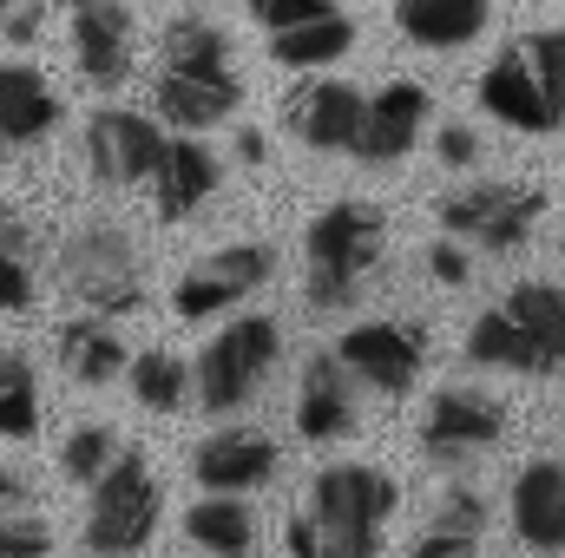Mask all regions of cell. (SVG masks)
Listing matches in <instances>:
<instances>
[{
  "instance_id": "obj_26",
  "label": "cell",
  "mask_w": 565,
  "mask_h": 558,
  "mask_svg": "<svg viewBox=\"0 0 565 558\" xmlns=\"http://www.w3.org/2000/svg\"><path fill=\"white\" fill-rule=\"evenodd\" d=\"M184 533H191V546H204V552H250L257 546V519H250V506H244V493H204L191 513H184Z\"/></svg>"
},
{
  "instance_id": "obj_10",
  "label": "cell",
  "mask_w": 565,
  "mask_h": 558,
  "mask_svg": "<svg viewBox=\"0 0 565 558\" xmlns=\"http://www.w3.org/2000/svg\"><path fill=\"white\" fill-rule=\"evenodd\" d=\"M500 433H507V408H500L493 395L447 388V395H434V408H427V420H422V453L434 466H460V460L487 453Z\"/></svg>"
},
{
  "instance_id": "obj_36",
  "label": "cell",
  "mask_w": 565,
  "mask_h": 558,
  "mask_svg": "<svg viewBox=\"0 0 565 558\" xmlns=\"http://www.w3.org/2000/svg\"><path fill=\"white\" fill-rule=\"evenodd\" d=\"M257 26H296L309 13H329V0H244Z\"/></svg>"
},
{
  "instance_id": "obj_38",
  "label": "cell",
  "mask_w": 565,
  "mask_h": 558,
  "mask_svg": "<svg viewBox=\"0 0 565 558\" xmlns=\"http://www.w3.org/2000/svg\"><path fill=\"white\" fill-rule=\"evenodd\" d=\"M427 277L434 282H467V250H460V244H434V250H427Z\"/></svg>"
},
{
  "instance_id": "obj_6",
  "label": "cell",
  "mask_w": 565,
  "mask_h": 558,
  "mask_svg": "<svg viewBox=\"0 0 565 558\" xmlns=\"http://www.w3.org/2000/svg\"><path fill=\"white\" fill-rule=\"evenodd\" d=\"M540 217H546V191H533V184H473L440 204V230L473 237L487 250H526Z\"/></svg>"
},
{
  "instance_id": "obj_33",
  "label": "cell",
  "mask_w": 565,
  "mask_h": 558,
  "mask_svg": "<svg viewBox=\"0 0 565 558\" xmlns=\"http://www.w3.org/2000/svg\"><path fill=\"white\" fill-rule=\"evenodd\" d=\"M53 546V526L33 513H0V558H40Z\"/></svg>"
},
{
  "instance_id": "obj_4",
  "label": "cell",
  "mask_w": 565,
  "mask_h": 558,
  "mask_svg": "<svg viewBox=\"0 0 565 558\" xmlns=\"http://www.w3.org/2000/svg\"><path fill=\"white\" fill-rule=\"evenodd\" d=\"M60 282L73 289L79 309H93V315H106V322L132 315L145 302L139 250H132V237L113 230V224H93V230H79V237L60 250Z\"/></svg>"
},
{
  "instance_id": "obj_17",
  "label": "cell",
  "mask_w": 565,
  "mask_h": 558,
  "mask_svg": "<svg viewBox=\"0 0 565 558\" xmlns=\"http://www.w3.org/2000/svg\"><path fill=\"white\" fill-rule=\"evenodd\" d=\"M217 158L204 151L198 139H164L158 144V158H151V171H145V184H151V204H158V217L164 224H178V217H191L211 191H217Z\"/></svg>"
},
{
  "instance_id": "obj_41",
  "label": "cell",
  "mask_w": 565,
  "mask_h": 558,
  "mask_svg": "<svg viewBox=\"0 0 565 558\" xmlns=\"http://www.w3.org/2000/svg\"><path fill=\"white\" fill-rule=\"evenodd\" d=\"M26 500H33V486H26L13 466H0V513H20Z\"/></svg>"
},
{
  "instance_id": "obj_23",
  "label": "cell",
  "mask_w": 565,
  "mask_h": 558,
  "mask_svg": "<svg viewBox=\"0 0 565 558\" xmlns=\"http://www.w3.org/2000/svg\"><path fill=\"white\" fill-rule=\"evenodd\" d=\"M60 126V99L33 66H0V139L33 144Z\"/></svg>"
},
{
  "instance_id": "obj_39",
  "label": "cell",
  "mask_w": 565,
  "mask_h": 558,
  "mask_svg": "<svg viewBox=\"0 0 565 558\" xmlns=\"http://www.w3.org/2000/svg\"><path fill=\"white\" fill-rule=\"evenodd\" d=\"M282 546H289L296 558H322V533H316V519H309V513L289 519V526H282Z\"/></svg>"
},
{
  "instance_id": "obj_43",
  "label": "cell",
  "mask_w": 565,
  "mask_h": 558,
  "mask_svg": "<svg viewBox=\"0 0 565 558\" xmlns=\"http://www.w3.org/2000/svg\"><path fill=\"white\" fill-rule=\"evenodd\" d=\"M46 7H66V13H73V7H86V0H46Z\"/></svg>"
},
{
  "instance_id": "obj_5",
  "label": "cell",
  "mask_w": 565,
  "mask_h": 558,
  "mask_svg": "<svg viewBox=\"0 0 565 558\" xmlns=\"http://www.w3.org/2000/svg\"><path fill=\"white\" fill-rule=\"evenodd\" d=\"M158 506H164V500H158V480H151L145 453L119 447L113 466L93 480L86 546H93V552H139V546H151V533H158Z\"/></svg>"
},
{
  "instance_id": "obj_13",
  "label": "cell",
  "mask_w": 565,
  "mask_h": 558,
  "mask_svg": "<svg viewBox=\"0 0 565 558\" xmlns=\"http://www.w3.org/2000/svg\"><path fill=\"white\" fill-rule=\"evenodd\" d=\"M191 473L204 493H257L277 480V440L257 427H224L191 447Z\"/></svg>"
},
{
  "instance_id": "obj_11",
  "label": "cell",
  "mask_w": 565,
  "mask_h": 558,
  "mask_svg": "<svg viewBox=\"0 0 565 558\" xmlns=\"http://www.w3.org/2000/svg\"><path fill=\"white\" fill-rule=\"evenodd\" d=\"M158 144H164L158 119H145V112H132V106H106V112L86 119V164H93V178L113 184V191L145 184Z\"/></svg>"
},
{
  "instance_id": "obj_32",
  "label": "cell",
  "mask_w": 565,
  "mask_h": 558,
  "mask_svg": "<svg viewBox=\"0 0 565 558\" xmlns=\"http://www.w3.org/2000/svg\"><path fill=\"white\" fill-rule=\"evenodd\" d=\"M520 53H526V66H533L553 93H565V26H540V33H526Z\"/></svg>"
},
{
  "instance_id": "obj_35",
  "label": "cell",
  "mask_w": 565,
  "mask_h": 558,
  "mask_svg": "<svg viewBox=\"0 0 565 558\" xmlns=\"http://www.w3.org/2000/svg\"><path fill=\"white\" fill-rule=\"evenodd\" d=\"M40 26H46V0H0V40L26 46L40 40Z\"/></svg>"
},
{
  "instance_id": "obj_3",
  "label": "cell",
  "mask_w": 565,
  "mask_h": 558,
  "mask_svg": "<svg viewBox=\"0 0 565 558\" xmlns=\"http://www.w3.org/2000/svg\"><path fill=\"white\" fill-rule=\"evenodd\" d=\"M277 355H282L277 322H270V315H237L224 335L204 342V355H198V368H191V401L211 408V415L244 408V401L264 388V375L277 368Z\"/></svg>"
},
{
  "instance_id": "obj_20",
  "label": "cell",
  "mask_w": 565,
  "mask_h": 558,
  "mask_svg": "<svg viewBox=\"0 0 565 558\" xmlns=\"http://www.w3.org/2000/svg\"><path fill=\"white\" fill-rule=\"evenodd\" d=\"M355 119H362V93L349 79H322V86H309L289 106V132L309 144V151H349Z\"/></svg>"
},
{
  "instance_id": "obj_18",
  "label": "cell",
  "mask_w": 565,
  "mask_h": 558,
  "mask_svg": "<svg viewBox=\"0 0 565 558\" xmlns=\"http://www.w3.org/2000/svg\"><path fill=\"white\" fill-rule=\"evenodd\" d=\"M296 433L329 447L355 433V401H349V368L335 355H309L302 362V388H296Z\"/></svg>"
},
{
  "instance_id": "obj_12",
  "label": "cell",
  "mask_w": 565,
  "mask_h": 558,
  "mask_svg": "<svg viewBox=\"0 0 565 558\" xmlns=\"http://www.w3.org/2000/svg\"><path fill=\"white\" fill-rule=\"evenodd\" d=\"M480 106L493 112V119H507V126H520V132H559L565 126V93H553L533 66H526V53L520 46H507L487 73H480Z\"/></svg>"
},
{
  "instance_id": "obj_40",
  "label": "cell",
  "mask_w": 565,
  "mask_h": 558,
  "mask_svg": "<svg viewBox=\"0 0 565 558\" xmlns=\"http://www.w3.org/2000/svg\"><path fill=\"white\" fill-rule=\"evenodd\" d=\"M440 158H447V164H473V158H480V139H473L467 126H440Z\"/></svg>"
},
{
  "instance_id": "obj_29",
  "label": "cell",
  "mask_w": 565,
  "mask_h": 558,
  "mask_svg": "<svg viewBox=\"0 0 565 558\" xmlns=\"http://www.w3.org/2000/svg\"><path fill=\"white\" fill-rule=\"evenodd\" d=\"M40 433V375L26 355H0V440Z\"/></svg>"
},
{
  "instance_id": "obj_34",
  "label": "cell",
  "mask_w": 565,
  "mask_h": 558,
  "mask_svg": "<svg viewBox=\"0 0 565 558\" xmlns=\"http://www.w3.org/2000/svg\"><path fill=\"white\" fill-rule=\"evenodd\" d=\"M40 296H33V270H26V257H7L0 250V315H20V309H33Z\"/></svg>"
},
{
  "instance_id": "obj_21",
  "label": "cell",
  "mask_w": 565,
  "mask_h": 558,
  "mask_svg": "<svg viewBox=\"0 0 565 558\" xmlns=\"http://www.w3.org/2000/svg\"><path fill=\"white\" fill-rule=\"evenodd\" d=\"M500 309H507V315L520 322V335L533 342L540 375H559L565 368V282H520V289H507Z\"/></svg>"
},
{
  "instance_id": "obj_22",
  "label": "cell",
  "mask_w": 565,
  "mask_h": 558,
  "mask_svg": "<svg viewBox=\"0 0 565 558\" xmlns=\"http://www.w3.org/2000/svg\"><path fill=\"white\" fill-rule=\"evenodd\" d=\"M60 362H66V375L79 382V388H106V382H119L126 375V342H119V329L106 322V315H73L66 329H60Z\"/></svg>"
},
{
  "instance_id": "obj_15",
  "label": "cell",
  "mask_w": 565,
  "mask_h": 558,
  "mask_svg": "<svg viewBox=\"0 0 565 558\" xmlns=\"http://www.w3.org/2000/svg\"><path fill=\"white\" fill-rule=\"evenodd\" d=\"M507 513H513V539L526 552H565V466L559 460L520 466L513 493H507Z\"/></svg>"
},
{
  "instance_id": "obj_1",
  "label": "cell",
  "mask_w": 565,
  "mask_h": 558,
  "mask_svg": "<svg viewBox=\"0 0 565 558\" xmlns=\"http://www.w3.org/2000/svg\"><path fill=\"white\" fill-rule=\"evenodd\" d=\"M382 244H388L382 211H369V204H329V211H316L309 230H302V257H309L302 296H309V309L316 315L349 309L362 277L382 264Z\"/></svg>"
},
{
  "instance_id": "obj_7",
  "label": "cell",
  "mask_w": 565,
  "mask_h": 558,
  "mask_svg": "<svg viewBox=\"0 0 565 558\" xmlns=\"http://www.w3.org/2000/svg\"><path fill=\"white\" fill-rule=\"evenodd\" d=\"M335 362L362 382V388H375V395H408L415 382H422V362H427V335L415 322H355L342 342H335Z\"/></svg>"
},
{
  "instance_id": "obj_14",
  "label": "cell",
  "mask_w": 565,
  "mask_h": 558,
  "mask_svg": "<svg viewBox=\"0 0 565 558\" xmlns=\"http://www.w3.org/2000/svg\"><path fill=\"white\" fill-rule=\"evenodd\" d=\"M73 60L93 86H126V73H132V7L126 0L73 7Z\"/></svg>"
},
{
  "instance_id": "obj_42",
  "label": "cell",
  "mask_w": 565,
  "mask_h": 558,
  "mask_svg": "<svg viewBox=\"0 0 565 558\" xmlns=\"http://www.w3.org/2000/svg\"><path fill=\"white\" fill-rule=\"evenodd\" d=\"M237 158H244V164H264V158H270V139H264L257 126H244V132H237Z\"/></svg>"
},
{
  "instance_id": "obj_24",
  "label": "cell",
  "mask_w": 565,
  "mask_h": 558,
  "mask_svg": "<svg viewBox=\"0 0 565 558\" xmlns=\"http://www.w3.org/2000/svg\"><path fill=\"white\" fill-rule=\"evenodd\" d=\"M355 46V20L342 13V7H329V13H309V20H296V26H270V60L277 66H335L342 53Z\"/></svg>"
},
{
  "instance_id": "obj_30",
  "label": "cell",
  "mask_w": 565,
  "mask_h": 558,
  "mask_svg": "<svg viewBox=\"0 0 565 558\" xmlns=\"http://www.w3.org/2000/svg\"><path fill=\"white\" fill-rule=\"evenodd\" d=\"M164 66L171 73H211V66H231V46H224V33L211 20L184 13V20L164 26Z\"/></svg>"
},
{
  "instance_id": "obj_25",
  "label": "cell",
  "mask_w": 565,
  "mask_h": 558,
  "mask_svg": "<svg viewBox=\"0 0 565 558\" xmlns=\"http://www.w3.org/2000/svg\"><path fill=\"white\" fill-rule=\"evenodd\" d=\"M487 539V500L473 486H454L440 500V513L427 519V533L415 539V558H460V552H480Z\"/></svg>"
},
{
  "instance_id": "obj_27",
  "label": "cell",
  "mask_w": 565,
  "mask_h": 558,
  "mask_svg": "<svg viewBox=\"0 0 565 558\" xmlns=\"http://www.w3.org/2000/svg\"><path fill=\"white\" fill-rule=\"evenodd\" d=\"M467 362L473 368H500V375H540V355H533V342L520 335V322L507 309H487L467 329Z\"/></svg>"
},
{
  "instance_id": "obj_37",
  "label": "cell",
  "mask_w": 565,
  "mask_h": 558,
  "mask_svg": "<svg viewBox=\"0 0 565 558\" xmlns=\"http://www.w3.org/2000/svg\"><path fill=\"white\" fill-rule=\"evenodd\" d=\"M0 250H7V257H33V224H26L13 204H0Z\"/></svg>"
},
{
  "instance_id": "obj_9",
  "label": "cell",
  "mask_w": 565,
  "mask_h": 558,
  "mask_svg": "<svg viewBox=\"0 0 565 558\" xmlns=\"http://www.w3.org/2000/svg\"><path fill=\"white\" fill-rule=\"evenodd\" d=\"M427 93L415 79H395V86H382L375 99H362V119H355V139H349V158L355 164H369V171H382V164H402L415 139H422L427 126Z\"/></svg>"
},
{
  "instance_id": "obj_2",
  "label": "cell",
  "mask_w": 565,
  "mask_h": 558,
  "mask_svg": "<svg viewBox=\"0 0 565 558\" xmlns=\"http://www.w3.org/2000/svg\"><path fill=\"white\" fill-rule=\"evenodd\" d=\"M395 506H402V486L382 466H355V460L322 466L309 486V519L322 533V558H375Z\"/></svg>"
},
{
  "instance_id": "obj_31",
  "label": "cell",
  "mask_w": 565,
  "mask_h": 558,
  "mask_svg": "<svg viewBox=\"0 0 565 558\" xmlns=\"http://www.w3.org/2000/svg\"><path fill=\"white\" fill-rule=\"evenodd\" d=\"M113 453H119V433H113V427H73L66 447H60V473H66L73 486H93V480L113 466Z\"/></svg>"
},
{
  "instance_id": "obj_8",
  "label": "cell",
  "mask_w": 565,
  "mask_h": 558,
  "mask_svg": "<svg viewBox=\"0 0 565 558\" xmlns=\"http://www.w3.org/2000/svg\"><path fill=\"white\" fill-rule=\"evenodd\" d=\"M270 277H277L270 244H224V250H211L204 264H191V270L178 277L171 309H178L184 322H204V315H217V309H231V302L257 296Z\"/></svg>"
},
{
  "instance_id": "obj_19",
  "label": "cell",
  "mask_w": 565,
  "mask_h": 558,
  "mask_svg": "<svg viewBox=\"0 0 565 558\" xmlns=\"http://www.w3.org/2000/svg\"><path fill=\"white\" fill-rule=\"evenodd\" d=\"M493 0H395V26L427 53H460L487 33Z\"/></svg>"
},
{
  "instance_id": "obj_28",
  "label": "cell",
  "mask_w": 565,
  "mask_h": 558,
  "mask_svg": "<svg viewBox=\"0 0 565 558\" xmlns=\"http://www.w3.org/2000/svg\"><path fill=\"white\" fill-rule=\"evenodd\" d=\"M132 395H139V408L151 415H178V408H191V368L171 355V348H145L132 355Z\"/></svg>"
},
{
  "instance_id": "obj_16",
  "label": "cell",
  "mask_w": 565,
  "mask_h": 558,
  "mask_svg": "<svg viewBox=\"0 0 565 558\" xmlns=\"http://www.w3.org/2000/svg\"><path fill=\"white\" fill-rule=\"evenodd\" d=\"M237 106H244V86L231 66H211V73H171L164 66V79H158V119L171 132H211Z\"/></svg>"
}]
</instances>
